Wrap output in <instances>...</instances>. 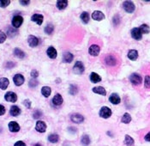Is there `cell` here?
Here are the masks:
<instances>
[{"label": "cell", "instance_id": "cell-11", "mask_svg": "<svg viewBox=\"0 0 150 146\" xmlns=\"http://www.w3.org/2000/svg\"><path fill=\"white\" fill-rule=\"evenodd\" d=\"M92 18L95 21H101L105 18V15L100 10H95L92 14Z\"/></svg>", "mask_w": 150, "mask_h": 146}, {"label": "cell", "instance_id": "cell-2", "mask_svg": "<svg viewBox=\"0 0 150 146\" xmlns=\"http://www.w3.org/2000/svg\"><path fill=\"white\" fill-rule=\"evenodd\" d=\"M23 23V18L21 16H16L12 19V26L15 29H18L21 27V25Z\"/></svg>", "mask_w": 150, "mask_h": 146}, {"label": "cell", "instance_id": "cell-29", "mask_svg": "<svg viewBox=\"0 0 150 146\" xmlns=\"http://www.w3.org/2000/svg\"><path fill=\"white\" fill-rule=\"evenodd\" d=\"M48 140H49V142H51V143H52V144H55V143L58 142V140H59V137H58V134L52 133V134L49 135V137H48Z\"/></svg>", "mask_w": 150, "mask_h": 146}, {"label": "cell", "instance_id": "cell-8", "mask_svg": "<svg viewBox=\"0 0 150 146\" xmlns=\"http://www.w3.org/2000/svg\"><path fill=\"white\" fill-rule=\"evenodd\" d=\"M131 36L136 40H139L143 38V34L139 28H135L131 30Z\"/></svg>", "mask_w": 150, "mask_h": 146}, {"label": "cell", "instance_id": "cell-4", "mask_svg": "<svg viewBox=\"0 0 150 146\" xmlns=\"http://www.w3.org/2000/svg\"><path fill=\"white\" fill-rule=\"evenodd\" d=\"M100 48L98 45H92L88 48V53L91 56H94V57L98 56L99 53H100Z\"/></svg>", "mask_w": 150, "mask_h": 146}, {"label": "cell", "instance_id": "cell-6", "mask_svg": "<svg viewBox=\"0 0 150 146\" xmlns=\"http://www.w3.org/2000/svg\"><path fill=\"white\" fill-rule=\"evenodd\" d=\"M4 99L7 101V102H16V100H17V96L16 93L14 92H7L4 96Z\"/></svg>", "mask_w": 150, "mask_h": 146}, {"label": "cell", "instance_id": "cell-34", "mask_svg": "<svg viewBox=\"0 0 150 146\" xmlns=\"http://www.w3.org/2000/svg\"><path fill=\"white\" fill-rule=\"evenodd\" d=\"M139 29H140L142 34H149L150 32L149 27L148 25H146V24H143Z\"/></svg>", "mask_w": 150, "mask_h": 146}, {"label": "cell", "instance_id": "cell-47", "mask_svg": "<svg viewBox=\"0 0 150 146\" xmlns=\"http://www.w3.org/2000/svg\"><path fill=\"white\" fill-rule=\"evenodd\" d=\"M144 139L148 142H150V132H149L145 137H144Z\"/></svg>", "mask_w": 150, "mask_h": 146}, {"label": "cell", "instance_id": "cell-24", "mask_svg": "<svg viewBox=\"0 0 150 146\" xmlns=\"http://www.w3.org/2000/svg\"><path fill=\"white\" fill-rule=\"evenodd\" d=\"M10 113L11 116L16 117V116H17L21 113V109L17 106H12L10 108Z\"/></svg>", "mask_w": 150, "mask_h": 146}, {"label": "cell", "instance_id": "cell-16", "mask_svg": "<svg viewBox=\"0 0 150 146\" xmlns=\"http://www.w3.org/2000/svg\"><path fill=\"white\" fill-rule=\"evenodd\" d=\"M64 100H63V97L60 94H57L53 98H52V102L54 105L56 106H59L63 103Z\"/></svg>", "mask_w": 150, "mask_h": 146}, {"label": "cell", "instance_id": "cell-46", "mask_svg": "<svg viewBox=\"0 0 150 146\" xmlns=\"http://www.w3.org/2000/svg\"><path fill=\"white\" fill-rule=\"evenodd\" d=\"M4 113H5V108L3 105H0V115L4 114Z\"/></svg>", "mask_w": 150, "mask_h": 146}, {"label": "cell", "instance_id": "cell-13", "mask_svg": "<svg viewBox=\"0 0 150 146\" xmlns=\"http://www.w3.org/2000/svg\"><path fill=\"white\" fill-rule=\"evenodd\" d=\"M28 41H29V44L31 47H35L39 44V39L34 35H29V39H28Z\"/></svg>", "mask_w": 150, "mask_h": 146}, {"label": "cell", "instance_id": "cell-1", "mask_svg": "<svg viewBox=\"0 0 150 146\" xmlns=\"http://www.w3.org/2000/svg\"><path fill=\"white\" fill-rule=\"evenodd\" d=\"M123 7H124V10L127 13H132V12H134V10L136 9L135 4L131 1H125V2H124Z\"/></svg>", "mask_w": 150, "mask_h": 146}, {"label": "cell", "instance_id": "cell-48", "mask_svg": "<svg viewBox=\"0 0 150 146\" xmlns=\"http://www.w3.org/2000/svg\"><path fill=\"white\" fill-rule=\"evenodd\" d=\"M30 2L29 1H20V3L22 5H28Z\"/></svg>", "mask_w": 150, "mask_h": 146}, {"label": "cell", "instance_id": "cell-42", "mask_svg": "<svg viewBox=\"0 0 150 146\" xmlns=\"http://www.w3.org/2000/svg\"><path fill=\"white\" fill-rule=\"evenodd\" d=\"M41 115H42V113H41L39 111H38L37 110V111H35V113H34V118H35V119H38V118H39Z\"/></svg>", "mask_w": 150, "mask_h": 146}, {"label": "cell", "instance_id": "cell-19", "mask_svg": "<svg viewBox=\"0 0 150 146\" xmlns=\"http://www.w3.org/2000/svg\"><path fill=\"white\" fill-rule=\"evenodd\" d=\"M105 61H106L107 65H110V66H114V65H116V64H117V59L113 57V55H108V56L106 58Z\"/></svg>", "mask_w": 150, "mask_h": 146}, {"label": "cell", "instance_id": "cell-45", "mask_svg": "<svg viewBox=\"0 0 150 146\" xmlns=\"http://www.w3.org/2000/svg\"><path fill=\"white\" fill-rule=\"evenodd\" d=\"M14 146H26V145H25V143L22 142V141H17V142L15 144V145Z\"/></svg>", "mask_w": 150, "mask_h": 146}, {"label": "cell", "instance_id": "cell-3", "mask_svg": "<svg viewBox=\"0 0 150 146\" xmlns=\"http://www.w3.org/2000/svg\"><path fill=\"white\" fill-rule=\"evenodd\" d=\"M112 115V110L108 107H103L100 111V116L104 119H108Z\"/></svg>", "mask_w": 150, "mask_h": 146}, {"label": "cell", "instance_id": "cell-33", "mask_svg": "<svg viewBox=\"0 0 150 146\" xmlns=\"http://www.w3.org/2000/svg\"><path fill=\"white\" fill-rule=\"evenodd\" d=\"M81 20L82 21L83 23H88L89 21V14L88 12H83L81 14Z\"/></svg>", "mask_w": 150, "mask_h": 146}, {"label": "cell", "instance_id": "cell-41", "mask_svg": "<svg viewBox=\"0 0 150 146\" xmlns=\"http://www.w3.org/2000/svg\"><path fill=\"white\" fill-rule=\"evenodd\" d=\"M38 85V82L37 81H35V80H31L30 82H29V86L30 87H35V86H37Z\"/></svg>", "mask_w": 150, "mask_h": 146}, {"label": "cell", "instance_id": "cell-7", "mask_svg": "<svg viewBox=\"0 0 150 146\" xmlns=\"http://www.w3.org/2000/svg\"><path fill=\"white\" fill-rule=\"evenodd\" d=\"M73 71H74V72L76 73V74H79V75L83 73V72H84V65H83V64L81 61H76V63L74 65Z\"/></svg>", "mask_w": 150, "mask_h": 146}, {"label": "cell", "instance_id": "cell-20", "mask_svg": "<svg viewBox=\"0 0 150 146\" xmlns=\"http://www.w3.org/2000/svg\"><path fill=\"white\" fill-rule=\"evenodd\" d=\"M90 80L92 83H100L101 81V77L100 75H98L97 73L92 72L90 74Z\"/></svg>", "mask_w": 150, "mask_h": 146}, {"label": "cell", "instance_id": "cell-14", "mask_svg": "<svg viewBox=\"0 0 150 146\" xmlns=\"http://www.w3.org/2000/svg\"><path fill=\"white\" fill-rule=\"evenodd\" d=\"M43 19H44V16L42 15H39V14H35L32 16L31 17V20L35 23H36L38 25H41L42 23H43Z\"/></svg>", "mask_w": 150, "mask_h": 146}, {"label": "cell", "instance_id": "cell-18", "mask_svg": "<svg viewBox=\"0 0 150 146\" xmlns=\"http://www.w3.org/2000/svg\"><path fill=\"white\" fill-rule=\"evenodd\" d=\"M71 120H72L73 122H75V123L80 124V123L83 122L84 117H83L82 115L79 114V113H75V114H73V115L71 116Z\"/></svg>", "mask_w": 150, "mask_h": 146}, {"label": "cell", "instance_id": "cell-25", "mask_svg": "<svg viewBox=\"0 0 150 146\" xmlns=\"http://www.w3.org/2000/svg\"><path fill=\"white\" fill-rule=\"evenodd\" d=\"M73 59H74V56H73L72 53H65L64 54L63 60H64V62H65V63H71V62L73 60Z\"/></svg>", "mask_w": 150, "mask_h": 146}, {"label": "cell", "instance_id": "cell-36", "mask_svg": "<svg viewBox=\"0 0 150 146\" xmlns=\"http://www.w3.org/2000/svg\"><path fill=\"white\" fill-rule=\"evenodd\" d=\"M16 33H17V31L15 30V28H10V29H8V32H7L8 35L10 37L15 36Z\"/></svg>", "mask_w": 150, "mask_h": 146}, {"label": "cell", "instance_id": "cell-39", "mask_svg": "<svg viewBox=\"0 0 150 146\" xmlns=\"http://www.w3.org/2000/svg\"><path fill=\"white\" fill-rule=\"evenodd\" d=\"M144 84H145V87H146V88L149 89L150 88V76H146Z\"/></svg>", "mask_w": 150, "mask_h": 146}, {"label": "cell", "instance_id": "cell-27", "mask_svg": "<svg viewBox=\"0 0 150 146\" xmlns=\"http://www.w3.org/2000/svg\"><path fill=\"white\" fill-rule=\"evenodd\" d=\"M90 142H91L90 138H89V136H88V135H84V136H82L81 138V144L83 146H88L90 144Z\"/></svg>", "mask_w": 150, "mask_h": 146}, {"label": "cell", "instance_id": "cell-43", "mask_svg": "<svg viewBox=\"0 0 150 146\" xmlns=\"http://www.w3.org/2000/svg\"><path fill=\"white\" fill-rule=\"evenodd\" d=\"M38 75H39V73L36 70H33L32 71V72H31V76H32V77H34V78H36L38 76Z\"/></svg>", "mask_w": 150, "mask_h": 146}, {"label": "cell", "instance_id": "cell-38", "mask_svg": "<svg viewBox=\"0 0 150 146\" xmlns=\"http://www.w3.org/2000/svg\"><path fill=\"white\" fill-rule=\"evenodd\" d=\"M70 93L72 96H74L77 93V87L75 85H71L70 86Z\"/></svg>", "mask_w": 150, "mask_h": 146}, {"label": "cell", "instance_id": "cell-40", "mask_svg": "<svg viewBox=\"0 0 150 146\" xmlns=\"http://www.w3.org/2000/svg\"><path fill=\"white\" fill-rule=\"evenodd\" d=\"M6 35L3 31H0V43H3L6 40Z\"/></svg>", "mask_w": 150, "mask_h": 146}, {"label": "cell", "instance_id": "cell-22", "mask_svg": "<svg viewBox=\"0 0 150 146\" xmlns=\"http://www.w3.org/2000/svg\"><path fill=\"white\" fill-rule=\"evenodd\" d=\"M128 58L130 60H136L138 58V53L136 50H130L128 53Z\"/></svg>", "mask_w": 150, "mask_h": 146}, {"label": "cell", "instance_id": "cell-23", "mask_svg": "<svg viewBox=\"0 0 150 146\" xmlns=\"http://www.w3.org/2000/svg\"><path fill=\"white\" fill-rule=\"evenodd\" d=\"M93 92H94V93H96V94H100V95L104 96L107 95V91H106V89H105L103 87H101V86L94 87V88L93 89Z\"/></svg>", "mask_w": 150, "mask_h": 146}, {"label": "cell", "instance_id": "cell-9", "mask_svg": "<svg viewBox=\"0 0 150 146\" xmlns=\"http://www.w3.org/2000/svg\"><path fill=\"white\" fill-rule=\"evenodd\" d=\"M13 81H14V83L16 86H20L24 83V76L21 74H16L13 77Z\"/></svg>", "mask_w": 150, "mask_h": 146}, {"label": "cell", "instance_id": "cell-35", "mask_svg": "<svg viewBox=\"0 0 150 146\" xmlns=\"http://www.w3.org/2000/svg\"><path fill=\"white\" fill-rule=\"evenodd\" d=\"M53 30H54V27H53L52 24H48V25L45 28V32L46 34H48V35L52 34Z\"/></svg>", "mask_w": 150, "mask_h": 146}, {"label": "cell", "instance_id": "cell-28", "mask_svg": "<svg viewBox=\"0 0 150 146\" xmlns=\"http://www.w3.org/2000/svg\"><path fill=\"white\" fill-rule=\"evenodd\" d=\"M51 92H52V90H51V88L50 87L45 86V87H43L41 89V93H42V95L45 97H49L50 95H51Z\"/></svg>", "mask_w": 150, "mask_h": 146}, {"label": "cell", "instance_id": "cell-49", "mask_svg": "<svg viewBox=\"0 0 150 146\" xmlns=\"http://www.w3.org/2000/svg\"><path fill=\"white\" fill-rule=\"evenodd\" d=\"M34 146H42L41 145H39V144H36V145H35Z\"/></svg>", "mask_w": 150, "mask_h": 146}, {"label": "cell", "instance_id": "cell-37", "mask_svg": "<svg viewBox=\"0 0 150 146\" xmlns=\"http://www.w3.org/2000/svg\"><path fill=\"white\" fill-rule=\"evenodd\" d=\"M10 3V0H0V7H2V8L7 7Z\"/></svg>", "mask_w": 150, "mask_h": 146}, {"label": "cell", "instance_id": "cell-15", "mask_svg": "<svg viewBox=\"0 0 150 146\" xmlns=\"http://www.w3.org/2000/svg\"><path fill=\"white\" fill-rule=\"evenodd\" d=\"M46 53H47L48 57L51 58V59H55V58H57V55H58L57 50H56L53 46H50V47L47 49Z\"/></svg>", "mask_w": 150, "mask_h": 146}, {"label": "cell", "instance_id": "cell-32", "mask_svg": "<svg viewBox=\"0 0 150 146\" xmlns=\"http://www.w3.org/2000/svg\"><path fill=\"white\" fill-rule=\"evenodd\" d=\"M134 143H135V141H134V139H133L130 136H129V135H126V136H125L124 144H125L126 145L132 146L134 145Z\"/></svg>", "mask_w": 150, "mask_h": 146}, {"label": "cell", "instance_id": "cell-31", "mask_svg": "<svg viewBox=\"0 0 150 146\" xmlns=\"http://www.w3.org/2000/svg\"><path fill=\"white\" fill-rule=\"evenodd\" d=\"M14 54H15L16 57H17V58H19V59H22V58L25 57L24 52H22V51L21 49H19V48H16V49L14 50Z\"/></svg>", "mask_w": 150, "mask_h": 146}, {"label": "cell", "instance_id": "cell-26", "mask_svg": "<svg viewBox=\"0 0 150 146\" xmlns=\"http://www.w3.org/2000/svg\"><path fill=\"white\" fill-rule=\"evenodd\" d=\"M68 5V1L67 0H58L57 2V7L59 10H64L67 7Z\"/></svg>", "mask_w": 150, "mask_h": 146}, {"label": "cell", "instance_id": "cell-30", "mask_svg": "<svg viewBox=\"0 0 150 146\" xmlns=\"http://www.w3.org/2000/svg\"><path fill=\"white\" fill-rule=\"evenodd\" d=\"M122 123H124V124H128L131 121V116L130 115V113H125L123 117H122V119H121Z\"/></svg>", "mask_w": 150, "mask_h": 146}, {"label": "cell", "instance_id": "cell-12", "mask_svg": "<svg viewBox=\"0 0 150 146\" xmlns=\"http://www.w3.org/2000/svg\"><path fill=\"white\" fill-rule=\"evenodd\" d=\"M9 129L11 132H17L20 131V126L16 121H11L9 124Z\"/></svg>", "mask_w": 150, "mask_h": 146}, {"label": "cell", "instance_id": "cell-10", "mask_svg": "<svg viewBox=\"0 0 150 146\" xmlns=\"http://www.w3.org/2000/svg\"><path fill=\"white\" fill-rule=\"evenodd\" d=\"M35 129L39 132H45V130H46V124L44 121L39 120V121H38L37 123H36Z\"/></svg>", "mask_w": 150, "mask_h": 146}, {"label": "cell", "instance_id": "cell-17", "mask_svg": "<svg viewBox=\"0 0 150 146\" xmlns=\"http://www.w3.org/2000/svg\"><path fill=\"white\" fill-rule=\"evenodd\" d=\"M109 101H110L113 104H114V105H117V104L120 103L121 99H120V97H119V96H118L117 94L113 93V94L111 95V96L109 97Z\"/></svg>", "mask_w": 150, "mask_h": 146}, {"label": "cell", "instance_id": "cell-5", "mask_svg": "<svg viewBox=\"0 0 150 146\" xmlns=\"http://www.w3.org/2000/svg\"><path fill=\"white\" fill-rule=\"evenodd\" d=\"M130 81L131 82L132 84L134 85H139L142 83V76L138 74H132L130 76Z\"/></svg>", "mask_w": 150, "mask_h": 146}, {"label": "cell", "instance_id": "cell-21", "mask_svg": "<svg viewBox=\"0 0 150 146\" xmlns=\"http://www.w3.org/2000/svg\"><path fill=\"white\" fill-rule=\"evenodd\" d=\"M9 83H10V82H9L8 78H5V77L0 78V89H3V90L6 89V88L9 86Z\"/></svg>", "mask_w": 150, "mask_h": 146}, {"label": "cell", "instance_id": "cell-44", "mask_svg": "<svg viewBox=\"0 0 150 146\" xmlns=\"http://www.w3.org/2000/svg\"><path fill=\"white\" fill-rule=\"evenodd\" d=\"M24 105H25L28 108H29L31 107V102H30V101H29V100H25V101H24Z\"/></svg>", "mask_w": 150, "mask_h": 146}]
</instances>
